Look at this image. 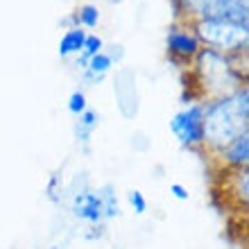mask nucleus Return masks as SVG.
Listing matches in <instances>:
<instances>
[{
	"label": "nucleus",
	"mask_w": 249,
	"mask_h": 249,
	"mask_svg": "<svg viewBox=\"0 0 249 249\" xmlns=\"http://www.w3.org/2000/svg\"><path fill=\"white\" fill-rule=\"evenodd\" d=\"M186 14L195 20L199 18H222L224 14L238 5H247V0H181Z\"/></svg>",
	"instance_id": "423d86ee"
},
{
	"label": "nucleus",
	"mask_w": 249,
	"mask_h": 249,
	"mask_svg": "<svg viewBox=\"0 0 249 249\" xmlns=\"http://www.w3.org/2000/svg\"><path fill=\"white\" fill-rule=\"evenodd\" d=\"M86 109H89V107H86V95L82 91H75L71 98H68V111L75 113V116H82Z\"/></svg>",
	"instance_id": "2eb2a0df"
},
{
	"label": "nucleus",
	"mask_w": 249,
	"mask_h": 249,
	"mask_svg": "<svg viewBox=\"0 0 249 249\" xmlns=\"http://www.w3.org/2000/svg\"><path fill=\"white\" fill-rule=\"evenodd\" d=\"M222 154H224V161H227V165H231V168H247L249 136H247V134L238 136L233 143H229L227 147H224Z\"/></svg>",
	"instance_id": "1a4fd4ad"
},
{
	"label": "nucleus",
	"mask_w": 249,
	"mask_h": 249,
	"mask_svg": "<svg viewBox=\"0 0 249 249\" xmlns=\"http://www.w3.org/2000/svg\"><path fill=\"white\" fill-rule=\"evenodd\" d=\"M113 91H116V100H118L120 113L124 118H134L138 111V93H136V75L127 68L118 71L116 82H113Z\"/></svg>",
	"instance_id": "39448f33"
},
{
	"label": "nucleus",
	"mask_w": 249,
	"mask_h": 249,
	"mask_svg": "<svg viewBox=\"0 0 249 249\" xmlns=\"http://www.w3.org/2000/svg\"><path fill=\"white\" fill-rule=\"evenodd\" d=\"M111 66H113V61L107 57V53H98L95 57H91V59L86 61V68H89V72H86V75H89L91 79H98V82H100L107 72L111 71Z\"/></svg>",
	"instance_id": "9b49d317"
},
{
	"label": "nucleus",
	"mask_w": 249,
	"mask_h": 249,
	"mask_svg": "<svg viewBox=\"0 0 249 249\" xmlns=\"http://www.w3.org/2000/svg\"><path fill=\"white\" fill-rule=\"evenodd\" d=\"M72 213L86 222H100L105 217V209H102V197L100 193H77L72 199Z\"/></svg>",
	"instance_id": "0eeeda50"
},
{
	"label": "nucleus",
	"mask_w": 249,
	"mask_h": 249,
	"mask_svg": "<svg viewBox=\"0 0 249 249\" xmlns=\"http://www.w3.org/2000/svg\"><path fill=\"white\" fill-rule=\"evenodd\" d=\"M102 48H105V41L100 39V36H95V34H86L84 48H82V54H84V57H82V61H79V64L86 68V61L91 59V57H95L98 53H102Z\"/></svg>",
	"instance_id": "ddd939ff"
},
{
	"label": "nucleus",
	"mask_w": 249,
	"mask_h": 249,
	"mask_svg": "<svg viewBox=\"0 0 249 249\" xmlns=\"http://www.w3.org/2000/svg\"><path fill=\"white\" fill-rule=\"evenodd\" d=\"M77 20L82 23V25H86V27H95V25H98V20H100L98 7L84 5L82 9H79V14H77Z\"/></svg>",
	"instance_id": "4468645a"
},
{
	"label": "nucleus",
	"mask_w": 249,
	"mask_h": 249,
	"mask_svg": "<svg viewBox=\"0 0 249 249\" xmlns=\"http://www.w3.org/2000/svg\"><path fill=\"white\" fill-rule=\"evenodd\" d=\"M84 39H86V32L79 30V27H71L68 32L61 36L59 41V57H71L75 53H82L84 48Z\"/></svg>",
	"instance_id": "9d476101"
},
{
	"label": "nucleus",
	"mask_w": 249,
	"mask_h": 249,
	"mask_svg": "<svg viewBox=\"0 0 249 249\" xmlns=\"http://www.w3.org/2000/svg\"><path fill=\"white\" fill-rule=\"evenodd\" d=\"M168 48H170L172 54H179V57H195L199 53V41L193 32H186V30H172L168 34Z\"/></svg>",
	"instance_id": "6e6552de"
},
{
	"label": "nucleus",
	"mask_w": 249,
	"mask_h": 249,
	"mask_svg": "<svg viewBox=\"0 0 249 249\" xmlns=\"http://www.w3.org/2000/svg\"><path fill=\"white\" fill-rule=\"evenodd\" d=\"M195 57H197V71H199V77H202V84L215 89L220 93V98L240 89L238 86L240 79L233 72V66H231L229 57H224L222 53L211 50V48L199 50Z\"/></svg>",
	"instance_id": "7ed1b4c3"
},
{
	"label": "nucleus",
	"mask_w": 249,
	"mask_h": 249,
	"mask_svg": "<svg viewBox=\"0 0 249 249\" xmlns=\"http://www.w3.org/2000/svg\"><path fill=\"white\" fill-rule=\"evenodd\" d=\"M98 127V113L91 111V109H86L82 116H79V123H77V138L86 141V138L91 136V131Z\"/></svg>",
	"instance_id": "f8f14e48"
},
{
	"label": "nucleus",
	"mask_w": 249,
	"mask_h": 249,
	"mask_svg": "<svg viewBox=\"0 0 249 249\" xmlns=\"http://www.w3.org/2000/svg\"><path fill=\"white\" fill-rule=\"evenodd\" d=\"M129 202H131V206H134V211H136V213H145V211H147V202H145V197H143V193H141V190H131V193H129Z\"/></svg>",
	"instance_id": "dca6fc26"
},
{
	"label": "nucleus",
	"mask_w": 249,
	"mask_h": 249,
	"mask_svg": "<svg viewBox=\"0 0 249 249\" xmlns=\"http://www.w3.org/2000/svg\"><path fill=\"white\" fill-rule=\"evenodd\" d=\"M172 134L179 138L181 145L195 147V145L204 143V107L202 105H190L175 113V118L170 120Z\"/></svg>",
	"instance_id": "20e7f679"
},
{
	"label": "nucleus",
	"mask_w": 249,
	"mask_h": 249,
	"mask_svg": "<svg viewBox=\"0 0 249 249\" xmlns=\"http://www.w3.org/2000/svg\"><path fill=\"white\" fill-rule=\"evenodd\" d=\"M195 36L217 53H240L247 48L249 25L231 23L224 18H199L195 20Z\"/></svg>",
	"instance_id": "f03ea898"
},
{
	"label": "nucleus",
	"mask_w": 249,
	"mask_h": 249,
	"mask_svg": "<svg viewBox=\"0 0 249 249\" xmlns=\"http://www.w3.org/2000/svg\"><path fill=\"white\" fill-rule=\"evenodd\" d=\"M170 193L177 197V199H181V202H184V199H188V190H186L181 184H170Z\"/></svg>",
	"instance_id": "f3484780"
},
{
	"label": "nucleus",
	"mask_w": 249,
	"mask_h": 249,
	"mask_svg": "<svg viewBox=\"0 0 249 249\" xmlns=\"http://www.w3.org/2000/svg\"><path fill=\"white\" fill-rule=\"evenodd\" d=\"M249 93L247 86L217 98L204 109V143L222 152L238 136L247 134L249 118Z\"/></svg>",
	"instance_id": "f257e3e1"
}]
</instances>
